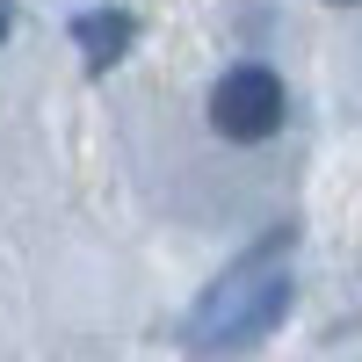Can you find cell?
<instances>
[{
  "mask_svg": "<svg viewBox=\"0 0 362 362\" xmlns=\"http://www.w3.org/2000/svg\"><path fill=\"white\" fill-rule=\"evenodd\" d=\"M283 312H290V276L276 261H239L196 305V348H247L261 334H276Z\"/></svg>",
  "mask_w": 362,
  "mask_h": 362,
  "instance_id": "cell-1",
  "label": "cell"
},
{
  "mask_svg": "<svg viewBox=\"0 0 362 362\" xmlns=\"http://www.w3.org/2000/svg\"><path fill=\"white\" fill-rule=\"evenodd\" d=\"M210 124H218L232 145H261L283 131V80L268 66H232L218 87H210Z\"/></svg>",
  "mask_w": 362,
  "mask_h": 362,
  "instance_id": "cell-2",
  "label": "cell"
},
{
  "mask_svg": "<svg viewBox=\"0 0 362 362\" xmlns=\"http://www.w3.org/2000/svg\"><path fill=\"white\" fill-rule=\"evenodd\" d=\"M131 37H138V22H131L124 8H95V15L73 22V44H80V58H87V73H109L116 58L131 51Z\"/></svg>",
  "mask_w": 362,
  "mask_h": 362,
  "instance_id": "cell-3",
  "label": "cell"
},
{
  "mask_svg": "<svg viewBox=\"0 0 362 362\" xmlns=\"http://www.w3.org/2000/svg\"><path fill=\"white\" fill-rule=\"evenodd\" d=\"M8 29H15V8H8V0H0V37H8Z\"/></svg>",
  "mask_w": 362,
  "mask_h": 362,
  "instance_id": "cell-4",
  "label": "cell"
},
{
  "mask_svg": "<svg viewBox=\"0 0 362 362\" xmlns=\"http://www.w3.org/2000/svg\"><path fill=\"white\" fill-rule=\"evenodd\" d=\"M334 8H355V0H334Z\"/></svg>",
  "mask_w": 362,
  "mask_h": 362,
  "instance_id": "cell-5",
  "label": "cell"
}]
</instances>
